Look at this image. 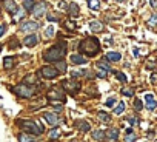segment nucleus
<instances>
[{
    "label": "nucleus",
    "instance_id": "nucleus-1",
    "mask_svg": "<svg viewBox=\"0 0 157 142\" xmlns=\"http://www.w3.org/2000/svg\"><path fill=\"white\" fill-rule=\"evenodd\" d=\"M78 51L82 54H86L88 57H94L96 54L100 53V42L96 37H86L78 43Z\"/></svg>",
    "mask_w": 157,
    "mask_h": 142
},
{
    "label": "nucleus",
    "instance_id": "nucleus-2",
    "mask_svg": "<svg viewBox=\"0 0 157 142\" xmlns=\"http://www.w3.org/2000/svg\"><path fill=\"white\" fill-rule=\"evenodd\" d=\"M66 56V45L65 42H60L54 46H51L46 53H43V59L46 62H59Z\"/></svg>",
    "mask_w": 157,
    "mask_h": 142
},
{
    "label": "nucleus",
    "instance_id": "nucleus-3",
    "mask_svg": "<svg viewBox=\"0 0 157 142\" xmlns=\"http://www.w3.org/2000/svg\"><path fill=\"white\" fill-rule=\"evenodd\" d=\"M19 124H20L22 130H23V131H26L28 134L39 136V134H42V133H43V127H42V125H39V124H37V122H34V120H19Z\"/></svg>",
    "mask_w": 157,
    "mask_h": 142
},
{
    "label": "nucleus",
    "instance_id": "nucleus-4",
    "mask_svg": "<svg viewBox=\"0 0 157 142\" xmlns=\"http://www.w3.org/2000/svg\"><path fill=\"white\" fill-rule=\"evenodd\" d=\"M14 93L20 97H33L36 94V90H34V87H28V85L22 84V85L14 87Z\"/></svg>",
    "mask_w": 157,
    "mask_h": 142
},
{
    "label": "nucleus",
    "instance_id": "nucleus-5",
    "mask_svg": "<svg viewBox=\"0 0 157 142\" xmlns=\"http://www.w3.org/2000/svg\"><path fill=\"white\" fill-rule=\"evenodd\" d=\"M46 97H48L49 101H60V104L65 102V93H63L59 87H54L52 90H49V91L46 93Z\"/></svg>",
    "mask_w": 157,
    "mask_h": 142
},
{
    "label": "nucleus",
    "instance_id": "nucleus-6",
    "mask_svg": "<svg viewBox=\"0 0 157 142\" xmlns=\"http://www.w3.org/2000/svg\"><path fill=\"white\" fill-rule=\"evenodd\" d=\"M39 76H42L43 79H54L59 76V71L54 66H43L39 69Z\"/></svg>",
    "mask_w": 157,
    "mask_h": 142
},
{
    "label": "nucleus",
    "instance_id": "nucleus-7",
    "mask_svg": "<svg viewBox=\"0 0 157 142\" xmlns=\"http://www.w3.org/2000/svg\"><path fill=\"white\" fill-rule=\"evenodd\" d=\"M62 87H65V90L71 94H77L78 90H80V84H78L77 81H63Z\"/></svg>",
    "mask_w": 157,
    "mask_h": 142
},
{
    "label": "nucleus",
    "instance_id": "nucleus-8",
    "mask_svg": "<svg viewBox=\"0 0 157 142\" xmlns=\"http://www.w3.org/2000/svg\"><path fill=\"white\" fill-rule=\"evenodd\" d=\"M46 10H48V5L45 2H37V3H34V6H33V10L29 13L33 16H36V17H42L46 13Z\"/></svg>",
    "mask_w": 157,
    "mask_h": 142
},
{
    "label": "nucleus",
    "instance_id": "nucleus-9",
    "mask_svg": "<svg viewBox=\"0 0 157 142\" xmlns=\"http://www.w3.org/2000/svg\"><path fill=\"white\" fill-rule=\"evenodd\" d=\"M39 28V23L37 22H25L20 25V30L23 33H31V31H36Z\"/></svg>",
    "mask_w": 157,
    "mask_h": 142
},
{
    "label": "nucleus",
    "instance_id": "nucleus-10",
    "mask_svg": "<svg viewBox=\"0 0 157 142\" xmlns=\"http://www.w3.org/2000/svg\"><path fill=\"white\" fill-rule=\"evenodd\" d=\"M43 119H45L49 125H52V127H56V125L59 124V116H57L56 113H45V114H43Z\"/></svg>",
    "mask_w": 157,
    "mask_h": 142
},
{
    "label": "nucleus",
    "instance_id": "nucleus-11",
    "mask_svg": "<svg viewBox=\"0 0 157 142\" xmlns=\"http://www.w3.org/2000/svg\"><path fill=\"white\" fill-rule=\"evenodd\" d=\"M23 43H25L26 46L33 48V46H36V45L39 43V37H37L36 34H29V36H26V37L23 39Z\"/></svg>",
    "mask_w": 157,
    "mask_h": 142
},
{
    "label": "nucleus",
    "instance_id": "nucleus-12",
    "mask_svg": "<svg viewBox=\"0 0 157 142\" xmlns=\"http://www.w3.org/2000/svg\"><path fill=\"white\" fill-rule=\"evenodd\" d=\"M145 104H146V107H148V110H155V99H154V96L151 94V93H148V94H145Z\"/></svg>",
    "mask_w": 157,
    "mask_h": 142
},
{
    "label": "nucleus",
    "instance_id": "nucleus-13",
    "mask_svg": "<svg viewBox=\"0 0 157 142\" xmlns=\"http://www.w3.org/2000/svg\"><path fill=\"white\" fill-rule=\"evenodd\" d=\"M5 8H6V11H8L10 14H16V13L19 11V8H17V5H16L14 0H5Z\"/></svg>",
    "mask_w": 157,
    "mask_h": 142
},
{
    "label": "nucleus",
    "instance_id": "nucleus-14",
    "mask_svg": "<svg viewBox=\"0 0 157 142\" xmlns=\"http://www.w3.org/2000/svg\"><path fill=\"white\" fill-rule=\"evenodd\" d=\"M119 134H120L119 128H108V131L105 133V137H108L109 140H116L119 139Z\"/></svg>",
    "mask_w": 157,
    "mask_h": 142
},
{
    "label": "nucleus",
    "instance_id": "nucleus-15",
    "mask_svg": "<svg viewBox=\"0 0 157 142\" xmlns=\"http://www.w3.org/2000/svg\"><path fill=\"white\" fill-rule=\"evenodd\" d=\"M68 13H69V16H72V17H78V14H80L78 5L74 3V2H71V3L68 5Z\"/></svg>",
    "mask_w": 157,
    "mask_h": 142
},
{
    "label": "nucleus",
    "instance_id": "nucleus-16",
    "mask_svg": "<svg viewBox=\"0 0 157 142\" xmlns=\"http://www.w3.org/2000/svg\"><path fill=\"white\" fill-rule=\"evenodd\" d=\"M3 66H5V69H13L16 66V57H13V56L5 57L3 59Z\"/></svg>",
    "mask_w": 157,
    "mask_h": 142
},
{
    "label": "nucleus",
    "instance_id": "nucleus-17",
    "mask_svg": "<svg viewBox=\"0 0 157 142\" xmlns=\"http://www.w3.org/2000/svg\"><path fill=\"white\" fill-rule=\"evenodd\" d=\"M23 84L25 85H28V87H34V85H37L39 84V79H37V76H34V74H28V76H25V79H23Z\"/></svg>",
    "mask_w": 157,
    "mask_h": 142
},
{
    "label": "nucleus",
    "instance_id": "nucleus-18",
    "mask_svg": "<svg viewBox=\"0 0 157 142\" xmlns=\"http://www.w3.org/2000/svg\"><path fill=\"white\" fill-rule=\"evenodd\" d=\"M78 130H80V131H83V133H86V131H90V124L86 122V120H75V124H74Z\"/></svg>",
    "mask_w": 157,
    "mask_h": 142
},
{
    "label": "nucleus",
    "instance_id": "nucleus-19",
    "mask_svg": "<svg viewBox=\"0 0 157 142\" xmlns=\"http://www.w3.org/2000/svg\"><path fill=\"white\" fill-rule=\"evenodd\" d=\"M90 28H91V31H94V33H102V31H103V25H102L100 22H97V20H91V22H90Z\"/></svg>",
    "mask_w": 157,
    "mask_h": 142
},
{
    "label": "nucleus",
    "instance_id": "nucleus-20",
    "mask_svg": "<svg viewBox=\"0 0 157 142\" xmlns=\"http://www.w3.org/2000/svg\"><path fill=\"white\" fill-rule=\"evenodd\" d=\"M71 63H72V65H82V63H86V59H85L83 56L72 54V56H71Z\"/></svg>",
    "mask_w": 157,
    "mask_h": 142
},
{
    "label": "nucleus",
    "instance_id": "nucleus-21",
    "mask_svg": "<svg viewBox=\"0 0 157 142\" xmlns=\"http://www.w3.org/2000/svg\"><path fill=\"white\" fill-rule=\"evenodd\" d=\"M37 137L33 136V134H28V133H22L19 134V142H34Z\"/></svg>",
    "mask_w": 157,
    "mask_h": 142
},
{
    "label": "nucleus",
    "instance_id": "nucleus-22",
    "mask_svg": "<svg viewBox=\"0 0 157 142\" xmlns=\"http://www.w3.org/2000/svg\"><path fill=\"white\" fill-rule=\"evenodd\" d=\"M108 60H111V62H117V60H120V53H116V51H109V53H106V56H105Z\"/></svg>",
    "mask_w": 157,
    "mask_h": 142
},
{
    "label": "nucleus",
    "instance_id": "nucleus-23",
    "mask_svg": "<svg viewBox=\"0 0 157 142\" xmlns=\"http://www.w3.org/2000/svg\"><path fill=\"white\" fill-rule=\"evenodd\" d=\"M137 137L132 131V128H126V137H125V142H136Z\"/></svg>",
    "mask_w": 157,
    "mask_h": 142
},
{
    "label": "nucleus",
    "instance_id": "nucleus-24",
    "mask_svg": "<svg viewBox=\"0 0 157 142\" xmlns=\"http://www.w3.org/2000/svg\"><path fill=\"white\" fill-rule=\"evenodd\" d=\"M93 137L96 139V140H99V142H103L106 137H105V131H100V130H97V131H94L93 133Z\"/></svg>",
    "mask_w": 157,
    "mask_h": 142
},
{
    "label": "nucleus",
    "instance_id": "nucleus-25",
    "mask_svg": "<svg viewBox=\"0 0 157 142\" xmlns=\"http://www.w3.org/2000/svg\"><path fill=\"white\" fill-rule=\"evenodd\" d=\"M88 8L90 10H99L100 8V0H88Z\"/></svg>",
    "mask_w": 157,
    "mask_h": 142
},
{
    "label": "nucleus",
    "instance_id": "nucleus-26",
    "mask_svg": "<svg viewBox=\"0 0 157 142\" xmlns=\"http://www.w3.org/2000/svg\"><path fill=\"white\" fill-rule=\"evenodd\" d=\"M97 116H99V117H100L103 122H106V124L111 120V116H109L108 113H105V111H99V113H97Z\"/></svg>",
    "mask_w": 157,
    "mask_h": 142
},
{
    "label": "nucleus",
    "instance_id": "nucleus-27",
    "mask_svg": "<svg viewBox=\"0 0 157 142\" xmlns=\"http://www.w3.org/2000/svg\"><path fill=\"white\" fill-rule=\"evenodd\" d=\"M60 137V130H57V128H54V130H51L49 131V139H59Z\"/></svg>",
    "mask_w": 157,
    "mask_h": 142
},
{
    "label": "nucleus",
    "instance_id": "nucleus-28",
    "mask_svg": "<svg viewBox=\"0 0 157 142\" xmlns=\"http://www.w3.org/2000/svg\"><path fill=\"white\" fill-rule=\"evenodd\" d=\"M97 68H102V69H105L106 73H109V71H111V66H109V65H106V63H105V60H100V62L97 63Z\"/></svg>",
    "mask_w": 157,
    "mask_h": 142
},
{
    "label": "nucleus",
    "instance_id": "nucleus-29",
    "mask_svg": "<svg viewBox=\"0 0 157 142\" xmlns=\"http://www.w3.org/2000/svg\"><path fill=\"white\" fill-rule=\"evenodd\" d=\"M23 6L26 11H31L33 6H34V0H23Z\"/></svg>",
    "mask_w": 157,
    "mask_h": 142
},
{
    "label": "nucleus",
    "instance_id": "nucleus-30",
    "mask_svg": "<svg viewBox=\"0 0 157 142\" xmlns=\"http://www.w3.org/2000/svg\"><path fill=\"white\" fill-rule=\"evenodd\" d=\"M123 111H125V104H123V102H120V104H119V105L116 107L114 113H116V114H122Z\"/></svg>",
    "mask_w": 157,
    "mask_h": 142
},
{
    "label": "nucleus",
    "instance_id": "nucleus-31",
    "mask_svg": "<svg viewBox=\"0 0 157 142\" xmlns=\"http://www.w3.org/2000/svg\"><path fill=\"white\" fill-rule=\"evenodd\" d=\"M57 71H60V73H65L66 71V63H63V62H60V63H57V66H54Z\"/></svg>",
    "mask_w": 157,
    "mask_h": 142
},
{
    "label": "nucleus",
    "instance_id": "nucleus-32",
    "mask_svg": "<svg viewBox=\"0 0 157 142\" xmlns=\"http://www.w3.org/2000/svg\"><path fill=\"white\" fill-rule=\"evenodd\" d=\"M45 36H46L48 39H51V37L54 36V26H48L46 31H45Z\"/></svg>",
    "mask_w": 157,
    "mask_h": 142
},
{
    "label": "nucleus",
    "instance_id": "nucleus-33",
    "mask_svg": "<svg viewBox=\"0 0 157 142\" xmlns=\"http://www.w3.org/2000/svg\"><path fill=\"white\" fill-rule=\"evenodd\" d=\"M142 107H143V105H142V101H140V99H134V108H136L137 111H140Z\"/></svg>",
    "mask_w": 157,
    "mask_h": 142
},
{
    "label": "nucleus",
    "instance_id": "nucleus-34",
    "mask_svg": "<svg viewBox=\"0 0 157 142\" xmlns=\"http://www.w3.org/2000/svg\"><path fill=\"white\" fill-rule=\"evenodd\" d=\"M106 74H108V73H106L105 69H102V68H97V76H99V77H102V79H103V77H106Z\"/></svg>",
    "mask_w": 157,
    "mask_h": 142
},
{
    "label": "nucleus",
    "instance_id": "nucleus-35",
    "mask_svg": "<svg viewBox=\"0 0 157 142\" xmlns=\"http://www.w3.org/2000/svg\"><path fill=\"white\" fill-rule=\"evenodd\" d=\"M155 19H157V16H155V14H152V17H151V20L148 22V26H149L151 30H154V23H155Z\"/></svg>",
    "mask_w": 157,
    "mask_h": 142
},
{
    "label": "nucleus",
    "instance_id": "nucleus-36",
    "mask_svg": "<svg viewBox=\"0 0 157 142\" xmlns=\"http://www.w3.org/2000/svg\"><path fill=\"white\" fill-rule=\"evenodd\" d=\"M46 19H48L49 22H59V17H57V16H52V14H48Z\"/></svg>",
    "mask_w": 157,
    "mask_h": 142
},
{
    "label": "nucleus",
    "instance_id": "nucleus-37",
    "mask_svg": "<svg viewBox=\"0 0 157 142\" xmlns=\"http://www.w3.org/2000/svg\"><path fill=\"white\" fill-rule=\"evenodd\" d=\"M114 104H116V99H114V97H109V99L105 102V105H106V107H113Z\"/></svg>",
    "mask_w": 157,
    "mask_h": 142
},
{
    "label": "nucleus",
    "instance_id": "nucleus-38",
    "mask_svg": "<svg viewBox=\"0 0 157 142\" xmlns=\"http://www.w3.org/2000/svg\"><path fill=\"white\" fill-rule=\"evenodd\" d=\"M117 79H119V81H122L123 84L126 82V77H125V74H123V73H117Z\"/></svg>",
    "mask_w": 157,
    "mask_h": 142
},
{
    "label": "nucleus",
    "instance_id": "nucleus-39",
    "mask_svg": "<svg viewBox=\"0 0 157 142\" xmlns=\"http://www.w3.org/2000/svg\"><path fill=\"white\" fill-rule=\"evenodd\" d=\"M132 93H134L132 90H126V88L122 90V94H125V96H132Z\"/></svg>",
    "mask_w": 157,
    "mask_h": 142
},
{
    "label": "nucleus",
    "instance_id": "nucleus-40",
    "mask_svg": "<svg viewBox=\"0 0 157 142\" xmlns=\"http://www.w3.org/2000/svg\"><path fill=\"white\" fill-rule=\"evenodd\" d=\"M17 45H19V42H17L16 39H13V42H11V43H8V48H16Z\"/></svg>",
    "mask_w": 157,
    "mask_h": 142
},
{
    "label": "nucleus",
    "instance_id": "nucleus-41",
    "mask_svg": "<svg viewBox=\"0 0 157 142\" xmlns=\"http://www.w3.org/2000/svg\"><path fill=\"white\" fill-rule=\"evenodd\" d=\"M155 76H157L155 73L151 74V84H152V85H155V82H157V77H155Z\"/></svg>",
    "mask_w": 157,
    "mask_h": 142
},
{
    "label": "nucleus",
    "instance_id": "nucleus-42",
    "mask_svg": "<svg viewBox=\"0 0 157 142\" xmlns=\"http://www.w3.org/2000/svg\"><path fill=\"white\" fill-rule=\"evenodd\" d=\"M5 31H6V26H5V25H0V37L5 34Z\"/></svg>",
    "mask_w": 157,
    "mask_h": 142
},
{
    "label": "nucleus",
    "instance_id": "nucleus-43",
    "mask_svg": "<svg viewBox=\"0 0 157 142\" xmlns=\"http://www.w3.org/2000/svg\"><path fill=\"white\" fill-rule=\"evenodd\" d=\"M66 26H68V28H75L74 22H66Z\"/></svg>",
    "mask_w": 157,
    "mask_h": 142
},
{
    "label": "nucleus",
    "instance_id": "nucleus-44",
    "mask_svg": "<svg viewBox=\"0 0 157 142\" xmlns=\"http://www.w3.org/2000/svg\"><path fill=\"white\" fill-rule=\"evenodd\" d=\"M128 120H129L131 124H136V122H137V119H136L134 116H131V117H128Z\"/></svg>",
    "mask_w": 157,
    "mask_h": 142
},
{
    "label": "nucleus",
    "instance_id": "nucleus-45",
    "mask_svg": "<svg viewBox=\"0 0 157 142\" xmlns=\"http://www.w3.org/2000/svg\"><path fill=\"white\" fill-rule=\"evenodd\" d=\"M151 6H152V8H155V0H151Z\"/></svg>",
    "mask_w": 157,
    "mask_h": 142
},
{
    "label": "nucleus",
    "instance_id": "nucleus-46",
    "mask_svg": "<svg viewBox=\"0 0 157 142\" xmlns=\"http://www.w3.org/2000/svg\"><path fill=\"white\" fill-rule=\"evenodd\" d=\"M0 49H2V46H0Z\"/></svg>",
    "mask_w": 157,
    "mask_h": 142
}]
</instances>
